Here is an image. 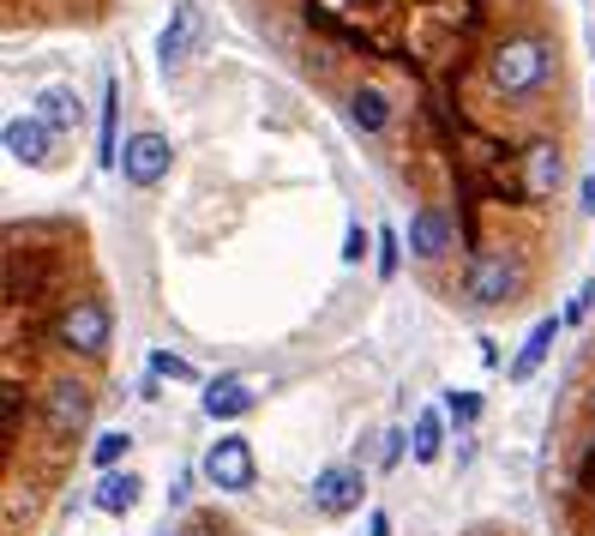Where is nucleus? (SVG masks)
<instances>
[{"instance_id":"f257e3e1","label":"nucleus","mask_w":595,"mask_h":536,"mask_svg":"<svg viewBox=\"0 0 595 536\" xmlns=\"http://www.w3.org/2000/svg\"><path fill=\"white\" fill-rule=\"evenodd\" d=\"M542 507L554 536H595V332L571 356L559 398L547 410Z\"/></svg>"},{"instance_id":"f03ea898","label":"nucleus","mask_w":595,"mask_h":536,"mask_svg":"<svg viewBox=\"0 0 595 536\" xmlns=\"http://www.w3.org/2000/svg\"><path fill=\"white\" fill-rule=\"evenodd\" d=\"M554 42L535 37V30H518V37H499L488 54V79L505 103H523V97H542L547 79H554Z\"/></svg>"},{"instance_id":"7ed1b4c3","label":"nucleus","mask_w":595,"mask_h":536,"mask_svg":"<svg viewBox=\"0 0 595 536\" xmlns=\"http://www.w3.org/2000/svg\"><path fill=\"white\" fill-rule=\"evenodd\" d=\"M457 241H464V223L452 217L445 205H415V217H409V253L428 272H440L445 260L457 253Z\"/></svg>"},{"instance_id":"20e7f679","label":"nucleus","mask_w":595,"mask_h":536,"mask_svg":"<svg viewBox=\"0 0 595 536\" xmlns=\"http://www.w3.org/2000/svg\"><path fill=\"white\" fill-rule=\"evenodd\" d=\"M205 476L217 495H246L259 483V458H253V440L246 434H223L217 446L205 452Z\"/></svg>"},{"instance_id":"39448f33","label":"nucleus","mask_w":595,"mask_h":536,"mask_svg":"<svg viewBox=\"0 0 595 536\" xmlns=\"http://www.w3.org/2000/svg\"><path fill=\"white\" fill-rule=\"evenodd\" d=\"M343 115H350V127L362 133V139H379V133H391V121H397V97L379 79H362L343 97Z\"/></svg>"},{"instance_id":"423d86ee","label":"nucleus","mask_w":595,"mask_h":536,"mask_svg":"<svg viewBox=\"0 0 595 536\" xmlns=\"http://www.w3.org/2000/svg\"><path fill=\"white\" fill-rule=\"evenodd\" d=\"M362 495H367V483H362V471H355V464H325V471L313 476V507H319L325 519L355 512V507H362Z\"/></svg>"},{"instance_id":"0eeeda50","label":"nucleus","mask_w":595,"mask_h":536,"mask_svg":"<svg viewBox=\"0 0 595 536\" xmlns=\"http://www.w3.org/2000/svg\"><path fill=\"white\" fill-rule=\"evenodd\" d=\"M168 158H175V151H168L163 133H132V139L121 145V175H127L132 187H156L168 175Z\"/></svg>"},{"instance_id":"6e6552de","label":"nucleus","mask_w":595,"mask_h":536,"mask_svg":"<svg viewBox=\"0 0 595 536\" xmlns=\"http://www.w3.org/2000/svg\"><path fill=\"white\" fill-rule=\"evenodd\" d=\"M199 30H205V13H199V0H181V7L168 13L163 37H156V61H163V66H181L187 49L199 42Z\"/></svg>"},{"instance_id":"1a4fd4ad","label":"nucleus","mask_w":595,"mask_h":536,"mask_svg":"<svg viewBox=\"0 0 595 536\" xmlns=\"http://www.w3.org/2000/svg\"><path fill=\"white\" fill-rule=\"evenodd\" d=\"M49 151H54V127L42 115H13V121H7V158L49 163Z\"/></svg>"},{"instance_id":"9d476101","label":"nucleus","mask_w":595,"mask_h":536,"mask_svg":"<svg viewBox=\"0 0 595 536\" xmlns=\"http://www.w3.org/2000/svg\"><path fill=\"white\" fill-rule=\"evenodd\" d=\"M253 410V379L246 374H217L205 386V416L211 422H235V416H246Z\"/></svg>"},{"instance_id":"9b49d317","label":"nucleus","mask_w":595,"mask_h":536,"mask_svg":"<svg viewBox=\"0 0 595 536\" xmlns=\"http://www.w3.org/2000/svg\"><path fill=\"white\" fill-rule=\"evenodd\" d=\"M37 115L49 121L54 133H73L85 109H78V91H73V85H42V91H37Z\"/></svg>"},{"instance_id":"f8f14e48","label":"nucleus","mask_w":595,"mask_h":536,"mask_svg":"<svg viewBox=\"0 0 595 536\" xmlns=\"http://www.w3.org/2000/svg\"><path fill=\"white\" fill-rule=\"evenodd\" d=\"M139 495H144V483L132 471H121V476H109L103 488H97V512H109V519H127L132 507H139Z\"/></svg>"},{"instance_id":"ddd939ff","label":"nucleus","mask_w":595,"mask_h":536,"mask_svg":"<svg viewBox=\"0 0 595 536\" xmlns=\"http://www.w3.org/2000/svg\"><path fill=\"white\" fill-rule=\"evenodd\" d=\"M554 338H559V320H535V332H530V344H523V356H518V362H511V379H518V386H523V379H530L535 367L547 362V350H554Z\"/></svg>"},{"instance_id":"4468645a","label":"nucleus","mask_w":595,"mask_h":536,"mask_svg":"<svg viewBox=\"0 0 595 536\" xmlns=\"http://www.w3.org/2000/svg\"><path fill=\"white\" fill-rule=\"evenodd\" d=\"M115 115H121V85L109 79L103 85V145H97V163H103V170H115V163H121V151H115Z\"/></svg>"},{"instance_id":"2eb2a0df","label":"nucleus","mask_w":595,"mask_h":536,"mask_svg":"<svg viewBox=\"0 0 595 536\" xmlns=\"http://www.w3.org/2000/svg\"><path fill=\"white\" fill-rule=\"evenodd\" d=\"M156 536H241V531H235L229 519H217V512H193V519H187V524H175V531H168V524H163V531H156Z\"/></svg>"},{"instance_id":"dca6fc26","label":"nucleus","mask_w":595,"mask_h":536,"mask_svg":"<svg viewBox=\"0 0 595 536\" xmlns=\"http://www.w3.org/2000/svg\"><path fill=\"white\" fill-rule=\"evenodd\" d=\"M433 458H440V416H421L415 422V464H433Z\"/></svg>"},{"instance_id":"f3484780","label":"nucleus","mask_w":595,"mask_h":536,"mask_svg":"<svg viewBox=\"0 0 595 536\" xmlns=\"http://www.w3.org/2000/svg\"><path fill=\"white\" fill-rule=\"evenodd\" d=\"M127 446H132V440L115 428V434H103V440H97V452H91V458H97V464H121V458H127Z\"/></svg>"},{"instance_id":"a211bd4d","label":"nucleus","mask_w":595,"mask_h":536,"mask_svg":"<svg viewBox=\"0 0 595 536\" xmlns=\"http://www.w3.org/2000/svg\"><path fill=\"white\" fill-rule=\"evenodd\" d=\"M397 229H379V277H397Z\"/></svg>"},{"instance_id":"6ab92c4d","label":"nucleus","mask_w":595,"mask_h":536,"mask_svg":"<svg viewBox=\"0 0 595 536\" xmlns=\"http://www.w3.org/2000/svg\"><path fill=\"white\" fill-rule=\"evenodd\" d=\"M367 248H374V236H367L362 223H350V236H343V260L362 265V260H367Z\"/></svg>"},{"instance_id":"aec40b11","label":"nucleus","mask_w":595,"mask_h":536,"mask_svg":"<svg viewBox=\"0 0 595 536\" xmlns=\"http://www.w3.org/2000/svg\"><path fill=\"white\" fill-rule=\"evenodd\" d=\"M445 410H452V422H476L481 416V392H452Z\"/></svg>"},{"instance_id":"412c9836","label":"nucleus","mask_w":595,"mask_h":536,"mask_svg":"<svg viewBox=\"0 0 595 536\" xmlns=\"http://www.w3.org/2000/svg\"><path fill=\"white\" fill-rule=\"evenodd\" d=\"M151 367H156V374H168V379H193V367H187L181 356H168V350H156Z\"/></svg>"},{"instance_id":"4be33fe9","label":"nucleus","mask_w":595,"mask_h":536,"mask_svg":"<svg viewBox=\"0 0 595 536\" xmlns=\"http://www.w3.org/2000/svg\"><path fill=\"white\" fill-rule=\"evenodd\" d=\"M590 308H595V277H590V284L578 289V301H571V308H566V320H571V326H583V320H590Z\"/></svg>"},{"instance_id":"5701e85b","label":"nucleus","mask_w":595,"mask_h":536,"mask_svg":"<svg viewBox=\"0 0 595 536\" xmlns=\"http://www.w3.org/2000/svg\"><path fill=\"white\" fill-rule=\"evenodd\" d=\"M457 536H518V531H499V524H469V531H457Z\"/></svg>"},{"instance_id":"b1692460","label":"nucleus","mask_w":595,"mask_h":536,"mask_svg":"<svg viewBox=\"0 0 595 536\" xmlns=\"http://www.w3.org/2000/svg\"><path fill=\"white\" fill-rule=\"evenodd\" d=\"M583 211L595 217V170H590V182H583Z\"/></svg>"}]
</instances>
